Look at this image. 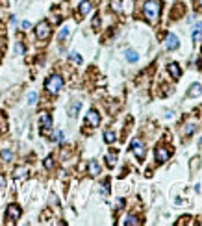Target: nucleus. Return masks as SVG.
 <instances>
[{
  "label": "nucleus",
  "mask_w": 202,
  "mask_h": 226,
  "mask_svg": "<svg viewBox=\"0 0 202 226\" xmlns=\"http://www.w3.org/2000/svg\"><path fill=\"white\" fill-rule=\"evenodd\" d=\"M115 139H117V135H115L113 130H106V132H104V141H106V143H113Z\"/></svg>",
  "instance_id": "nucleus-17"
},
{
  "label": "nucleus",
  "mask_w": 202,
  "mask_h": 226,
  "mask_svg": "<svg viewBox=\"0 0 202 226\" xmlns=\"http://www.w3.org/2000/svg\"><path fill=\"white\" fill-rule=\"evenodd\" d=\"M69 33H71V30H69L67 26H65V28H61V30H59V35H58V37H59V41H61V39H65V37H69Z\"/></svg>",
  "instance_id": "nucleus-22"
},
{
  "label": "nucleus",
  "mask_w": 202,
  "mask_h": 226,
  "mask_svg": "<svg viewBox=\"0 0 202 226\" xmlns=\"http://www.w3.org/2000/svg\"><path fill=\"white\" fill-rule=\"evenodd\" d=\"M165 46H167L169 50H176V48H178V37H176L174 33H169L167 39H165Z\"/></svg>",
  "instance_id": "nucleus-9"
},
{
  "label": "nucleus",
  "mask_w": 202,
  "mask_h": 226,
  "mask_svg": "<svg viewBox=\"0 0 202 226\" xmlns=\"http://www.w3.org/2000/svg\"><path fill=\"white\" fill-rule=\"evenodd\" d=\"M160 9H161V4H160L158 0H147V2L143 4V13H145V17H147L150 22H154V20L160 17Z\"/></svg>",
  "instance_id": "nucleus-1"
},
{
  "label": "nucleus",
  "mask_w": 202,
  "mask_h": 226,
  "mask_svg": "<svg viewBox=\"0 0 202 226\" xmlns=\"http://www.w3.org/2000/svg\"><path fill=\"white\" fill-rule=\"evenodd\" d=\"M45 167H46V169H52V167H54V160H52V156H48V158L45 160Z\"/></svg>",
  "instance_id": "nucleus-26"
},
{
  "label": "nucleus",
  "mask_w": 202,
  "mask_h": 226,
  "mask_svg": "<svg viewBox=\"0 0 202 226\" xmlns=\"http://www.w3.org/2000/svg\"><path fill=\"white\" fill-rule=\"evenodd\" d=\"M69 58H71V61H72V63H76V65H80V63H82V56H80L78 52H71V56H69Z\"/></svg>",
  "instance_id": "nucleus-20"
},
{
  "label": "nucleus",
  "mask_w": 202,
  "mask_h": 226,
  "mask_svg": "<svg viewBox=\"0 0 202 226\" xmlns=\"http://www.w3.org/2000/svg\"><path fill=\"white\" fill-rule=\"evenodd\" d=\"M111 7L115 11H121V0H111Z\"/></svg>",
  "instance_id": "nucleus-28"
},
{
  "label": "nucleus",
  "mask_w": 202,
  "mask_h": 226,
  "mask_svg": "<svg viewBox=\"0 0 202 226\" xmlns=\"http://www.w3.org/2000/svg\"><path fill=\"white\" fill-rule=\"evenodd\" d=\"M11 158H13V152H11V150H2V160L9 161Z\"/></svg>",
  "instance_id": "nucleus-25"
},
{
  "label": "nucleus",
  "mask_w": 202,
  "mask_h": 226,
  "mask_svg": "<svg viewBox=\"0 0 202 226\" xmlns=\"http://www.w3.org/2000/svg\"><path fill=\"white\" fill-rule=\"evenodd\" d=\"M91 9H93V4H91V0H82V2H80V7H78L80 15H87Z\"/></svg>",
  "instance_id": "nucleus-10"
},
{
  "label": "nucleus",
  "mask_w": 202,
  "mask_h": 226,
  "mask_svg": "<svg viewBox=\"0 0 202 226\" xmlns=\"http://www.w3.org/2000/svg\"><path fill=\"white\" fill-rule=\"evenodd\" d=\"M197 6H199V9L202 11V0H199V2H197Z\"/></svg>",
  "instance_id": "nucleus-35"
},
{
  "label": "nucleus",
  "mask_w": 202,
  "mask_h": 226,
  "mask_svg": "<svg viewBox=\"0 0 202 226\" xmlns=\"http://www.w3.org/2000/svg\"><path fill=\"white\" fill-rule=\"evenodd\" d=\"M39 122H41V134H50L52 130V117L48 113H41L39 115Z\"/></svg>",
  "instance_id": "nucleus-4"
},
{
  "label": "nucleus",
  "mask_w": 202,
  "mask_h": 226,
  "mask_svg": "<svg viewBox=\"0 0 202 226\" xmlns=\"http://www.w3.org/2000/svg\"><path fill=\"white\" fill-rule=\"evenodd\" d=\"M154 154H156V161H158V163H165V161L171 158V150H169L167 147H158Z\"/></svg>",
  "instance_id": "nucleus-7"
},
{
  "label": "nucleus",
  "mask_w": 202,
  "mask_h": 226,
  "mask_svg": "<svg viewBox=\"0 0 202 226\" xmlns=\"http://www.w3.org/2000/svg\"><path fill=\"white\" fill-rule=\"evenodd\" d=\"M45 87H46L48 93L58 95V93L61 91V87H63V78H61L59 74H52V76H48V80L45 82Z\"/></svg>",
  "instance_id": "nucleus-2"
},
{
  "label": "nucleus",
  "mask_w": 202,
  "mask_h": 226,
  "mask_svg": "<svg viewBox=\"0 0 202 226\" xmlns=\"http://www.w3.org/2000/svg\"><path fill=\"white\" fill-rule=\"evenodd\" d=\"M98 24H100V19L95 17V19H93V28H98Z\"/></svg>",
  "instance_id": "nucleus-31"
},
{
  "label": "nucleus",
  "mask_w": 202,
  "mask_h": 226,
  "mask_svg": "<svg viewBox=\"0 0 202 226\" xmlns=\"http://www.w3.org/2000/svg\"><path fill=\"white\" fill-rule=\"evenodd\" d=\"M169 72H171V76H173L174 80H178V78L182 76V72H180V65H178V63H171V65H169Z\"/></svg>",
  "instance_id": "nucleus-12"
},
{
  "label": "nucleus",
  "mask_w": 202,
  "mask_h": 226,
  "mask_svg": "<svg viewBox=\"0 0 202 226\" xmlns=\"http://www.w3.org/2000/svg\"><path fill=\"white\" fill-rule=\"evenodd\" d=\"M195 30H200L202 32V22H197V24H195Z\"/></svg>",
  "instance_id": "nucleus-34"
},
{
  "label": "nucleus",
  "mask_w": 202,
  "mask_h": 226,
  "mask_svg": "<svg viewBox=\"0 0 202 226\" xmlns=\"http://www.w3.org/2000/svg\"><path fill=\"white\" fill-rule=\"evenodd\" d=\"M106 161H108V165H110V167H113V165L117 163V154H115V152L108 154V156H106Z\"/></svg>",
  "instance_id": "nucleus-19"
},
{
  "label": "nucleus",
  "mask_w": 202,
  "mask_h": 226,
  "mask_svg": "<svg viewBox=\"0 0 202 226\" xmlns=\"http://www.w3.org/2000/svg\"><path fill=\"white\" fill-rule=\"evenodd\" d=\"M20 26H22V30H30V28H32V24H30L28 20H24V22H22Z\"/></svg>",
  "instance_id": "nucleus-29"
},
{
  "label": "nucleus",
  "mask_w": 202,
  "mask_h": 226,
  "mask_svg": "<svg viewBox=\"0 0 202 226\" xmlns=\"http://www.w3.org/2000/svg\"><path fill=\"white\" fill-rule=\"evenodd\" d=\"M85 122H87L89 126H98V124H100V115H98V111H97V109H89V111H87V117H85Z\"/></svg>",
  "instance_id": "nucleus-8"
},
{
  "label": "nucleus",
  "mask_w": 202,
  "mask_h": 226,
  "mask_svg": "<svg viewBox=\"0 0 202 226\" xmlns=\"http://www.w3.org/2000/svg\"><path fill=\"white\" fill-rule=\"evenodd\" d=\"M202 95V85L200 83H193L191 87H189V91H187V96H200Z\"/></svg>",
  "instance_id": "nucleus-11"
},
{
  "label": "nucleus",
  "mask_w": 202,
  "mask_h": 226,
  "mask_svg": "<svg viewBox=\"0 0 202 226\" xmlns=\"http://www.w3.org/2000/svg\"><path fill=\"white\" fill-rule=\"evenodd\" d=\"M63 137H65V134H63V132H61V130H59V132H56V134H54V141H63Z\"/></svg>",
  "instance_id": "nucleus-27"
},
{
  "label": "nucleus",
  "mask_w": 202,
  "mask_h": 226,
  "mask_svg": "<svg viewBox=\"0 0 202 226\" xmlns=\"http://www.w3.org/2000/svg\"><path fill=\"white\" fill-rule=\"evenodd\" d=\"M193 41H195V43H200L202 41V32L200 30H195V32H193Z\"/></svg>",
  "instance_id": "nucleus-24"
},
{
  "label": "nucleus",
  "mask_w": 202,
  "mask_h": 226,
  "mask_svg": "<svg viewBox=\"0 0 202 226\" xmlns=\"http://www.w3.org/2000/svg\"><path fill=\"white\" fill-rule=\"evenodd\" d=\"M80 108H82V102H72V104L69 106V115H71V117H76L78 111H80Z\"/></svg>",
  "instance_id": "nucleus-14"
},
{
  "label": "nucleus",
  "mask_w": 202,
  "mask_h": 226,
  "mask_svg": "<svg viewBox=\"0 0 202 226\" xmlns=\"http://www.w3.org/2000/svg\"><path fill=\"white\" fill-rule=\"evenodd\" d=\"M200 145H202V135H200Z\"/></svg>",
  "instance_id": "nucleus-36"
},
{
  "label": "nucleus",
  "mask_w": 202,
  "mask_h": 226,
  "mask_svg": "<svg viewBox=\"0 0 202 226\" xmlns=\"http://www.w3.org/2000/svg\"><path fill=\"white\" fill-rule=\"evenodd\" d=\"M195 130H197L195 124H186V126H184V135H191Z\"/></svg>",
  "instance_id": "nucleus-21"
},
{
  "label": "nucleus",
  "mask_w": 202,
  "mask_h": 226,
  "mask_svg": "<svg viewBox=\"0 0 202 226\" xmlns=\"http://www.w3.org/2000/svg\"><path fill=\"white\" fill-rule=\"evenodd\" d=\"M35 35H37V39H41V41L48 39V35H50V24H48L46 20H41V22L37 24V28H35Z\"/></svg>",
  "instance_id": "nucleus-3"
},
{
  "label": "nucleus",
  "mask_w": 202,
  "mask_h": 226,
  "mask_svg": "<svg viewBox=\"0 0 202 226\" xmlns=\"http://www.w3.org/2000/svg\"><path fill=\"white\" fill-rule=\"evenodd\" d=\"M122 206H124V200H122V198H119V200H117V206H115V208H117V210H121Z\"/></svg>",
  "instance_id": "nucleus-33"
},
{
  "label": "nucleus",
  "mask_w": 202,
  "mask_h": 226,
  "mask_svg": "<svg viewBox=\"0 0 202 226\" xmlns=\"http://www.w3.org/2000/svg\"><path fill=\"white\" fill-rule=\"evenodd\" d=\"M35 100H37V93H35V91L28 93V104H30V106H33V104H35Z\"/></svg>",
  "instance_id": "nucleus-23"
},
{
  "label": "nucleus",
  "mask_w": 202,
  "mask_h": 226,
  "mask_svg": "<svg viewBox=\"0 0 202 226\" xmlns=\"http://www.w3.org/2000/svg\"><path fill=\"white\" fill-rule=\"evenodd\" d=\"M26 174H28V171H26L24 167H19V169L15 171V178H19V180H24Z\"/></svg>",
  "instance_id": "nucleus-18"
},
{
  "label": "nucleus",
  "mask_w": 202,
  "mask_h": 226,
  "mask_svg": "<svg viewBox=\"0 0 202 226\" xmlns=\"http://www.w3.org/2000/svg\"><path fill=\"white\" fill-rule=\"evenodd\" d=\"M15 50H17V52H19V54H22V52H24V46H22V45H20V43H19V45H17V46H15Z\"/></svg>",
  "instance_id": "nucleus-32"
},
{
  "label": "nucleus",
  "mask_w": 202,
  "mask_h": 226,
  "mask_svg": "<svg viewBox=\"0 0 202 226\" xmlns=\"http://www.w3.org/2000/svg\"><path fill=\"white\" fill-rule=\"evenodd\" d=\"M87 171H89V174H91V176H97V174L100 173V165H98L97 161H89V165H87Z\"/></svg>",
  "instance_id": "nucleus-13"
},
{
  "label": "nucleus",
  "mask_w": 202,
  "mask_h": 226,
  "mask_svg": "<svg viewBox=\"0 0 202 226\" xmlns=\"http://www.w3.org/2000/svg\"><path fill=\"white\" fill-rule=\"evenodd\" d=\"M20 213H22L20 206H17V204H11V206H7V211H6V219L13 223V221H17V219L20 217Z\"/></svg>",
  "instance_id": "nucleus-6"
},
{
  "label": "nucleus",
  "mask_w": 202,
  "mask_h": 226,
  "mask_svg": "<svg viewBox=\"0 0 202 226\" xmlns=\"http://www.w3.org/2000/svg\"><path fill=\"white\" fill-rule=\"evenodd\" d=\"M132 152L135 154V158H137V160H143V158H145L147 148H145V145H143V141H141V139H134V141H132Z\"/></svg>",
  "instance_id": "nucleus-5"
},
{
  "label": "nucleus",
  "mask_w": 202,
  "mask_h": 226,
  "mask_svg": "<svg viewBox=\"0 0 202 226\" xmlns=\"http://www.w3.org/2000/svg\"><path fill=\"white\" fill-rule=\"evenodd\" d=\"M100 193H102V195H108V184L100 185Z\"/></svg>",
  "instance_id": "nucleus-30"
},
{
  "label": "nucleus",
  "mask_w": 202,
  "mask_h": 226,
  "mask_svg": "<svg viewBox=\"0 0 202 226\" xmlns=\"http://www.w3.org/2000/svg\"><path fill=\"white\" fill-rule=\"evenodd\" d=\"M124 56H126V59H128L130 63H135V61L139 59V54H137L135 50H132V48H130V50H126V54H124Z\"/></svg>",
  "instance_id": "nucleus-15"
},
{
  "label": "nucleus",
  "mask_w": 202,
  "mask_h": 226,
  "mask_svg": "<svg viewBox=\"0 0 202 226\" xmlns=\"http://www.w3.org/2000/svg\"><path fill=\"white\" fill-rule=\"evenodd\" d=\"M124 224L126 226H137V224H141V221H139L135 215H128V217L124 219Z\"/></svg>",
  "instance_id": "nucleus-16"
}]
</instances>
